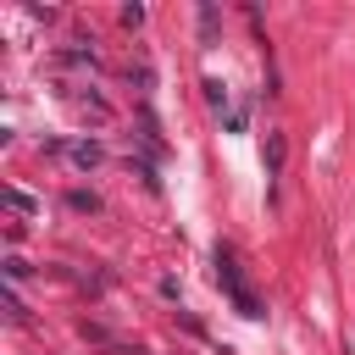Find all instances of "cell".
<instances>
[{"instance_id": "5", "label": "cell", "mask_w": 355, "mask_h": 355, "mask_svg": "<svg viewBox=\"0 0 355 355\" xmlns=\"http://www.w3.org/2000/svg\"><path fill=\"white\" fill-rule=\"evenodd\" d=\"M0 300H6V316H11V322H28V305H22V300H17V288H6V294H0Z\"/></svg>"}, {"instance_id": "3", "label": "cell", "mask_w": 355, "mask_h": 355, "mask_svg": "<svg viewBox=\"0 0 355 355\" xmlns=\"http://www.w3.org/2000/svg\"><path fill=\"white\" fill-rule=\"evenodd\" d=\"M72 161H78V166H100V144H94V139L72 144Z\"/></svg>"}, {"instance_id": "1", "label": "cell", "mask_w": 355, "mask_h": 355, "mask_svg": "<svg viewBox=\"0 0 355 355\" xmlns=\"http://www.w3.org/2000/svg\"><path fill=\"white\" fill-rule=\"evenodd\" d=\"M216 283H222V294L233 300V311H239V316H261V300L250 294V283L239 277V261H233L227 250H216Z\"/></svg>"}, {"instance_id": "4", "label": "cell", "mask_w": 355, "mask_h": 355, "mask_svg": "<svg viewBox=\"0 0 355 355\" xmlns=\"http://www.w3.org/2000/svg\"><path fill=\"white\" fill-rule=\"evenodd\" d=\"M6 205H11V211H22V216H33V211H39V200H33V194H22V189H6Z\"/></svg>"}, {"instance_id": "7", "label": "cell", "mask_w": 355, "mask_h": 355, "mask_svg": "<svg viewBox=\"0 0 355 355\" xmlns=\"http://www.w3.org/2000/svg\"><path fill=\"white\" fill-rule=\"evenodd\" d=\"M205 100H211V105H222V100H227V89H222L216 78H205Z\"/></svg>"}, {"instance_id": "6", "label": "cell", "mask_w": 355, "mask_h": 355, "mask_svg": "<svg viewBox=\"0 0 355 355\" xmlns=\"http://www.w3.org/2000/svg\"><path fill=\"white\" fill-rule=\"evenodd\" d=\"M67 205H72V211H100V200H94V194H83V189H72V194H67Z\"/></svg>"}, {"instance_id": "2", "label": "cell", "mask_w": 355, "mask_h": 355, "mask_svg": "<svg viewBox=\"0 0 355 355\" xmlns=\"http://www.w3.org/2000/svg\"><path fill=\"white\" fill-rule=\"evenodd\" d=\"M261 161H266V178H277V172H283V133H266Z\"/></svg>"}]
</instances>
